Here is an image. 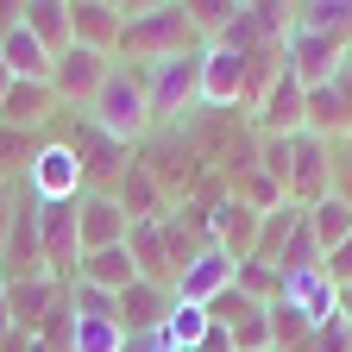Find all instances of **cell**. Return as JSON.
Returning <instances> with one entry per match:
<instances>
[{
    "instance_id": "obj_1",
    "label": "cell",
    "mask_w": 352,
    "mask_h": 352,
    "mask_svg": "<svg viewBox=\"0 0 352 352\" xmlns=\"http://www.w3.org/2000/svg\"><path fill=\"white\" fill-rule=\"evenodd\" d=\"M82 113L95 120L113 145L145 139V126H151V101H145V63H126V57H113L107 82L95 88V101H88Z\"/></svg>"
},
{
    "instance_id": "obj_2",
    "label": "cell",
    "mask_w": 352,
    "mask_h": 352,
    "mask_svg": "<svg viewBox=\"0 0 352 352\" xmlns=\"http://www.w3.org/2000/svg\"><path fill=\"white\" fill-rule=\"evenodd\" d=\"M183 51H201L189 7H126V25H120L126 63H164V57H183Z\"/></svg>"
},
{
    "instance_id": "obj_3",
    "label": "cell",
    "mask_w": 352,
    "mask_h": 352,
    "mask_svg": "<svg viewBox=\"0 0 352 352\" xmlns=\"http://www.w3.org/2000/svg\"><path fill=\"white\" fill-rule=\"evenodd\" d=\"M44 271V245H38V195L19 183L13 195V220H7V233H0V289L7 283H25Z\"/></svg>"
},
{
    "instance_id": "obj_4",
    "label": "cell",
    "mask_w": 352,
    "mask_h": 352,
    "mask_svg": "<svg viewBox=\"0 0 352 352\" xmlns=\"http://www.w3.org/2000/svg\"><path fill=\"white\" fill-rule=\"evenodd\" d=\"M145 101H151V120H176L189 101H201V51L145 63Z\"/></svg>"
},
{
    "instance_id": "obj_5",
    "label": "cell",
    "mask_w": 352,
    "mask_h": 352,
    "mask_svg": "<svg viewBox=\"0 0 352 352\" xmlns=\"http://www.w3.org/2000/svg\"><path fill=\"white\" fill-rule=\"evenodd\" d=\"M25 189H32L44 208H57V201H82V195H88L82 164H76V151H69L63 139H44V145H38V157H32V170H25Z\"/></svg>"
},
{
    "instance_id": "obj_6",
    "label": "cell",
    "mask_w": 352,
    "mask_h": 352,
    "mask_svg": "<svg viewBox=\"0 0 352 352\" xmlns=\"http://www.w3.org/2000/svg\"><path fill=\"white\" fill-rule=\"evenodd\" d=\"M107 69H113V57H107V51L69 44V51L51 63V95H57V107H88V101H95V88L107 82Z\"/></svg>"
},
{
    "instance_id": "obj_7",
    "label": "cell",
    "mask_w": 352,
    "mask_h": 352,
    "mask_svg": "<svg viewBox=\"0 0 352 352\" xmlns=\"http://www.w3.org/2000/svg\"><path fill=\"white\" fill-rule=\"evenodd\" d=\"M38 245H44V271L69 283V277H76V264H82L76 201H57V208H44V201H38Z\"/></svg>"
},
{
    "instance_id": "obj_8",
    "label": "cell",
    "mask_w": 352,
    "mask_h": 352,
    "mask_svg": "<svg viewBox=\"0 0 352 352\" xmlns=\"http://www.w3.org/2000/svg\"><path fill=\"white\" fill-rule=\"evenodd\" d=\"M346 63V44H333V38H321V32H302L296 19H289V38H283V69L302 82V88H321V82H333V69Z\"/></svg>"
},
{
    "instance_id": "obj_9",
    "label": "cell",
    "mask_w": 352,
    "mask_h": 352,
    "mask_svg": "<svg viewBox=\"0 0 352 352\" xmlns=\"http://www.w3.org/2000/svg\"><path fill=\"white\" fill-rule=\"evenodd\" d=\"M233 271H239V264L220 252V245H201V252L183 264V271H176V302H189V308H214L220 296L233 289Z\"/></svg>"
},
{
    "instance_id": "obj_10",
    "label": "cell",
    "mask_w": 352,
    "mask_h": 352,
    "mask_svg": "<svg viewBox=\"0 0 352 352\" xmlns=\"http://www.w3.org/2000/svg\"><path fill=\"white\" fill-rule=\"evenodd\" d=\"M63 145L76 151L82 183H88V189H113V183H120V170H126V145H113L95 120H76V132H69Z\"/></svg>"
},
{
    "instance_id": "obj_11",
    "label": "cell",
    "mask_w": 352,
    "mask_h": 352,
    "mask_svg": "<svg viewBox=\"0 0 352 352\" xmlns=\"http://www.w3.org/2000/svg\"><path fill=\"white\" fill-rule=\"evenodd\" d=\"M245 101V51L201 44V107H239Z\"/></svg>"
},
{
    "instance_id": "obj_12",
    "label": "cell",
    "mask_w": 352,
    "mask_h": 352,
    "mask_svg": "<svg viewBox=\"0 0 352 352\" xmlns=\"http://www.w3.org/2000/svg\"><path fill=\"white\" fill-rule=\"evenodd\" d=\"M258 126H264V139H296V132H308V88H302L289 69H283L271 88H264Z\"/></svg>"
},
{
    "instance_id": "obj_13",
    "label": "cell",
    "mask_w": 352,
    "mask_h": 352,
    "mask_svg": "<svg viewBox=\"0 0 352 352\" xmlns=\"http://www.w3.org/2000/svg\"><path fill=\"white\" fill-rule=\"evenodd\" d=\"M76 227H82V252H107V245H126V208L107 195V189H88L76 201Z\"/></svg>"
},
{
    "instance_id": "obj_14",
    "label": "cell",
    "mask_w": 352,
    "mask_h": 352,
    "mask_svg": "<svg viewBox=\"0 0 352 352\" xmlns=\"http://www.w3.org/2000/svg\"><path fill=\"white\" fill-rule=\"evenodd\" d=\"M258 220H264L258 208H245L239 195H227V201L208 214V239L227 252L233 264H245V258H252V245H258Z\"/></svg>"
},
{
    "instance_id": "obj_15",
    "label": "cell",
    "mask_w": 352,
    "mask_h": 352,
    "mask_svg": "<svg viewBox=\"0 0 352 352\" xmlns=\"http://www.w3.org/2000/svg\"><path fill=\"white\" fill-rule=\"evenodd\" d=\"M277 302H289V308H302L315 327H327V321H340V289L327 283V271L315 264V271H296V277H283L277 283Z\"/></svg>"
},
{
    "instance_id": "obj_16",
    "label": "cell",
    "mask_w": 352,
    "mask_h": 352,
    "mask_svg": "<svg viewBox=\"0 0 352 352\" xmlns=\"http://www.w3.org/2000/svg\"><path fill=\"white\" fill-rule=\"evenodd\" d=\"M126 252H132V271L145 283H176V258H170V239H164V220H132Z\"/></svg>"
},
{
    "instance_id": "obj_17",
    "label": "cell",
    "mask_w": 352,
    "mask_h": 352,
    "mask_svg": "<svg viewBox=\"0 0 352 352\" xmlns=\"http://www.w3.org/2000/svg\"><path fill=\"white\" fill-rule=\"evenodd\" d=\"M120 25H126V7H107V0H76L69 7V38L88 44V51H120Z\"/></svg>"
},
{
    "instance_id": "obj_18",
    "label": "cell",
    "mask_w": 352,
    "mask_h": 352,
    "mask_svg": "<svg viewBox=\"0 0 352 352\" xmlns=\"http://www.w3.org/2000/svg\"><path fill=\"white\" fill-rule=\"evenodd\" d=\"M164 315H170V289L164 283H132V289H120V327H126V340H151L157 327H164Z\"/></svg>"
},
{
    "instance_id": "obj_19",
    "label": "cell",
    "mask_w": 352,
    "mask_h": 352,
    "mask_svg": "<svg viewBox=\"0 0 352 352\" xmlns=\"http://www.w3.org/2000/svg\"><path fill=\"white\" fill-rule=\"evenodd\" d=\"M57 113V95H51V82H19L0 95V126H13V132H38L44 120Z\"/></svg>"
},
{
    "instance_id": "obj_20",
    "label": "cell",
    "mask_w": 352,
    "mask_h": 352,
    "mask_svg": "<svg viewBox=\"0 0 352 352\" xmlns=\"http://www.w3.org/2000/svg\"><path fill=\"white\" fill-rule=\"evenodd\" d=\"M69 283H88V289L120 296V289L139 283V271H132V252H126V245H107V252H82V264H76Z\"/></svg>"
},
{
    "instance_id": "obj_21",
    "label": "cell",
    "mask_w": 352,
    "mask_h": 352,
    "mask_svg": "<svg viewBox=\"0 0 352 352\" xmlns=\"http://www.w3.org/2000/svg\"><path fill=\"white\" fill-rule=\"evenodd\" d=\"M107 195L126 208V220H164V214H170V208H164V195H157L151 164H126V170H120V183H113Z\"/></svg>"
},
{
    "instance_id": "obj_22",
    "label": "cell",
    "mask_w": 352,
    "mask_h": 352,
    "mask_svg": "<svg viewBox=\"0 0 352 352\" xmlns=\"http://www.w3.org/2000/svg\"><path fill=\"white\" fill-rule=\"evenodd\" d=\"M0 63H7L19 82H51V63H57V57L44 51V44L25 32V19H19L13 32H0Z\"/></svg>"
},
{
    "instance_id": "obj_23",
    "label": "cell",
    "mask_w": 352,
    "mask_h": 352,
    "mask_svg": "<svg viewBox=\"0 0 352 352\" xmlns=\"http://www.w3.org/2000/svg\"><path fill=\"white\" fill-rule=\"evenodd\" d=\"M19 19H25V32H32L51 57H63L69 44H76V38H69V0H25Z\"/></svg>"
},
{
    "instance_id": "obj_24",
    "label": "cell",
    "mask_w": 352,
    "mask_h": 352,
    "mask_svg": "<svg viewBox=\"0 0 352 352\" xmlns=\"http://www.w3.org/2000/svg\"><path fill=\"white\" fill-rule=\"evenodd\" d=\"M302 220H308V233H315V245H321V258L333 252V245H346L352 239V201L346 195H321L315 208H302Z\"/></svg>"
},
{
    "instance_id": "obj_25",
    "label": "cell",
    "mask_w": 352,
    "mask_h": 352,
    "mask_svg": "<svg viewBox=\"0 0 352 352\" xmlns=\"http://www.w3.org/2000/svg\"><path fill=\"white\" fill-rule=\"evenodd\" d=\"M208 327H214V315H208V308H189V302H176V296H170V315H164L157 340H164L170 352H195V346L208 340Z\"/></svg>"
},
{
    "instance_id": "obj_26",
    "label": "cell",
    "mask_w": 352,
    "mask_h": 352,
    "mask_svg": "<svg viewBox=\"0 0 352 352\" xmlns=\"http://www.w3.org/2000/svg\"><path fill=\"white\" fill-rule=\"evenodd\" d=\"M296 227H302V208H296V201H277L271 214L258 220V245H252V258L277 271V252L289 245V233H296Z\"/></svg>"
},
{
    "instance_id": "obj_27",
    "label": "cell",
    "mask_w": 352,
    "mask_h": 352,
    "mask_svg": "<svg viewBox=\"0 0 352 352\" xmlns=\"http://www.w3.org/2000/svg\"><path fill=\"white\" fill-rule=\"evenodd\" d=\"M308 132H315V139H346V132H352V120H346V107H340V88H333V82L308 88Z\"/></svg>"
},
{
    "instance_id": "obj_28",
    "label": "cell",
    "mask_w": 352,
    "mask_h": 352,
    "mask_svg": "<svg viewBox=\"0 0 352 352\" xmlns=\"http://www.w3.org/2000/svg\"><path fill=\"white\" fill-rule=\"evenodd\" d=\"M289 19L302 32H321L333 44H352V0H333V7H289Z\"/></svg>"
},
{
    "instance_id": "obj_29",
    "label": "cell",
    "mask_w": 352,
    "mask_h": 352,
    "mask_svg": "<svg viewBox=\"0 0 352 352\" xmlns=\"http://www.w3.org/2000/svg\"><path fill=\"white\" fill-rule=\"evenodd\" d=\"M69 352H126V327L120 321H95V315H76Z\"/></svg>"
},
{
    "instance_id": "obj_30",
    "label": "cell",
    "mask_w": 352,
    "mask_h": 352,
    "mask_svg": "<svg viewBox=\"0 0 352 352\" xmlns=\"http://www.w3.org/2000/svg\"><path fill=\"white\" fill-rule=\"evenodd\" d=\"M44 139H32V132H13V126H0V183H19V176L32 170Z\"/></svg>"
},
{
    "instance_id": "obj_31",
    "label": "cell",
    "mask_w": 352,
    "mask_h": 352,
    "mask_svg": "<svg viewBox=\"0 0 352 352\" xmlns=\"http://www.w3.org/2000/svg\"><path fill=\"white\" fill-rule=\"evenodd\" d=\"M277 283H283V277L271 271V264H258V258H245L239 271H233V289L252 296V302H277Z\"/></svg>"
},
{
    "instance_id": "obj_32",
    "label": "cell",
    "mask_w": 352,
    "mask_h": 352,
    "mask_svg": "<svg viewBox=\"0 0 352 352\" xmlns=\"http://www.w3.org/2000/svg\"><path fill=\"white\" fill-rule=\"evenodd\" d=\"M308 352H352V327H346V321L315 327V333H308Z\"/></svg>"
},
{
    "instance_id": "obj_33",
    "label": "cell",
    "mask_w": 352,
    "mask_h": 352,
    "mask_svg": "<svg viewBox=\"0 0 352 352\" xmlns=\"http://www.w3.org/2000/svg\"><path fill=\"white\" fill-rule=\"evenodd\" d=\"M321 271H327V283H333V289H352V239H346V245H333V252L321 258Z\"/></svg>"
},
{
    "instance_id": "obj_34",
    "label": "cell",
    "mask_w": 352,
    "mask_h": 352,
    "mask_svg": "<svg viewBox=\"0 0 352 352\" xmlns=\"http://www.w3.org/2000/svg\"><path fill=\"white\" fill-rule=\"evenodd\" d=\"M340 321L352 327V289H340Z\"/></svg>"
},
{
    "instance_id": "obj_35",
    "label": "cell",
    "mask_w": 352,
    "mask_h": 352,
    "mask_svg": "<svg viewBox=\"0 0 352 352\" xmlns=\"http://www.w3.org/2000/svg\"><path fill=\"white\" fill-rule=\"evenodd\" d=\"M7 88H13V69H7V63H0V95H7Z\"/></svg>"
},
{
    "instance_id": "obj_36",
    "label": "cell",
    "mask_w": 352,
    "mask_h": 352,
    "mask_svg": "<svg viewBox=\"0 0 352 352\" xmlns=\"http://www.w3.org/2000/svg\"><path fill=\"white\" fill-rule=\"evenodd\" d=\"M346 63H352V44H346Z\"/></svg>"
}]
</instances>
